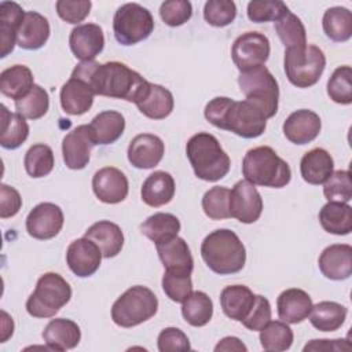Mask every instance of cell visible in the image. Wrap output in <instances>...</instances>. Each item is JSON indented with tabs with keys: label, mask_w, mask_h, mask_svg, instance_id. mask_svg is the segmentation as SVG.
Returning <instances> with one entry per match:
<instances>
[{
	"label": "cell",
	"mask_w": 352,
	"mask_h": 352,
	"mask_svg": "<svg viewBox=\"0 0 352 352\" xmlns=\"http://www.w3.org/2000/svg\"><path fill=\"white\" fill-rule=\"evenodd\" d=\"M72 77L88 82L95 95L133 103L139 100L150 84L138 72L116 60L107 63H98L96 60L80 62L74 67Z\"/></svg>",
	"instance_id": "obj_1"
},
{
	"label": "cell",
	"mask_w": 352,
	"mask_h": 352,
	"mask_svg": "<svg viewBox=\"0 0 352 352\" xmlns=\"http://www.w3.org/2000/svg\"><path fill=\"white\" fill-rule=\"evenodd\" d=\"M205 118L216 128L230 131L243 139H254L264 133L267 118L248 100L236 102L227 96H216L204 110Z\"/></svg>",
	"instance_id": "obj_2"
},
{
	"label": "cell",
	"mask_w": 352,
	"mask_h": 352,
	"mask_svg": "<svg viewBox=\"0 0 352 352\" xmlns=\"http://www.w3.org/2000/svg\"><path fill=\"white\" fill-rule=\"evenodd\" d=\"M201 256L209 270L219 275H230L245 267L246 249L234 231L220 228L204 238Z\"/></svg>",
	"instance_id": "obj_3"
},
{
	"label": "cell",
	"mask_w": 352,
	"mask_h": 352,
	"mask_svg": "<svg viewBox=\"0 0 352 352\" xmlns=\"http://www.w3.org/2000/svg\"><path fill=\"white\" fill-rule=\"evenodd\" d=\"M186 154L195 176L205 182L223 179L231 166L228 154L221 148L219 140L208 132H198L191 136L186 146Z\"/></svg>",
	"instance_id": "obj_4"
},
{
	"label": "cell",
	"mask_w": 352,
	"mask_h": 352,
	"mask_svg": "<svg viewBox=\"0 0 352 352\" xmlns=\"http://www.w3.org/2000/svg\"><path fill=\"white\" fill-rule=\"evenodd\" d=\"M242 173L245 180L252 184L272 188H282L287 186L292 179L289 164L268 146L250 148L245 154Z\"/></svg>",
	"instance_id": "obj_5"
},
{
	"label": "cell",
	"mask_w": 352,
	"mask_h": 352,
	"mask_svg": "<svg viewBox=\"0 0 352 352\" xmlns=\"http://www.w3.org/2000/svg\"><path fill=\"white\" fill-rule=\"evenodd\" d=\"M72 298V287L56 272H45L36 283L26 301V311L33 318H52Z\"/></svg>",
	"instance_id": "obj_6"
},
{
	"label": "cell",
	"mask_w": 352,
	"mask_h": 352,
	"mask_svg": "<svg viewBox=\"0 0 352 352\" xmlns=\"http://www.w3.org/2000/svg\"><path fill=\"white\" fill-rule=\"evenodd\" d=\"M158 311L157 296L146 286L126 289L111 307V319L120 327H133L151 319Z\"/></svg>",
	"instance_id": "obj_7"
},
{
	"label": "cell",
	"mask_w": 352,
	"mask_h": 352,
	"mask_svg": "<svg viewBox=\"0 0 352 352\" xmlns=\"http://www.w3.org/2000/svg\"><path fill=\"white\" fill-rule=\"evenodd\" d=\"M326 67L323 51L307 44L304 48H289L285 51V73L287 80L297 88L315 85Z\"/></svg>",
	"instance_id": "obj_8"
},
{
	"label": "cell",
	"mask_w": 352,
	"mask_h": 352,
	"mask_svg": "<svg viewBox=\"0 0 352 352\" xmlns=\"http://www.w3.org/2000/svg\"><path fill=\"white\" fill-rule=\"evenodd\" d=\"M241 91L249 103L256 106L268 120L278 111L279 87L275 77L265 66H258L249 72L241 73L238 77Z\"/></svg>",
	"instance_id": "obj_9"
},
{
	"label": "cell",
	"mask_w": 352,
	"mask_h": 352,
	"mask_svg": "<svg viewBox=\"0 0 352 352\" xmlns=\"http://www.w3.org/2000/svg\"><path fill=\"white\" fill-rule=\"evenodd\" d=\"M154 30L151 12L138 3L121 6L113 18L116 40L122 45H133L146 40Z\"/></svg>",
	"instance_id": "obj_10"
},
{
	"label": "cell",
	"mask_w": 352,
	"mask_h": 352,
	"mask_svg": "<svg viewBox=\"0 0 352 352\" xmlns=\"http://www.w3.org/2000/svg\"><path fill=\"white\" fill-rule=\"evenodd\" d=\"M271 52L270 40L258 32H246L235 38L231 58L241 73L264 66Z\"/></svg>",
	"instance_id": "obj_11"
},
{
	"label": "cell",
	"mask_w": 352,
	"mask_h": 352,
	"mask_svg": "<svg viewBox=\"0 0 352 352\" xmlns=\"http://www.w3.org/2000/svg\"><path fill=\"white\" fill-rule=\"evenodd\" d=\"M263 212V198L258 190L248 180L235 183L230 192L231 217L241 223L252 224L257 221Z\"/></svg>",
	"instance_id": "obj_12"
},
{
	"label": "cell",
	"mask_w": 352,
	"mask_h": 352,
	"mask_svg": "<svg viewBox=\"0 0 352 352\" xmlns=\"http://www.w3.org/2000/svg\"><path fill=\"white\" fill-rule=\"evenodd\" d=\"M63 212L52 202L36 205L26 217V231L30 236L47 241L55 238L63 227Z\"/></svg>",
	"instance_id": "obj_13"
},
{
	"label": "cell",
	"mask_w": 352,
	"mask_h": 352,
	"mask_svg": "<svg viewBox=\"0 0 352 352\" xmlns=\"http://www.w3.org/2000/svg\"><path fill=\"white\" fill-rule=\"evenodd\" d=\"M96 146L89 125H78L70 131L62 142L65 165L69 169H82L88 165L91 151Z\"/></svg>",
	"instance_id": "obj_14"
},
{
	"label": "cell",
	"mask_w": 352,
	"mask_h": 352,
	"mask_svg": "<svg viewBox=\"0 0 352 352\" xmlns=\"http://www.w3.org/2000/svg\"><path fill=\"white\" fill-rule=\"evenodd\" d=\"M102 257L98 245L85 236L73 241L66 250V263L70 271L80 278L94 275L100 267Z\"/></svg>",
	"instance_id": "obj_15"
},
{
	"label": "cell",
	"mask_w": 352,
	"mask_h": 352,
	"mask_svg": "<svg viewBox=\"0 0 352 352\" xmlns=\"http://www.w3.org/2000/svg\"><path fill=\"white\" fill-rule=\"evenodd\" d=\"M92 190L96 198L104 204L122 202L129 191V183L124 172L114 166H104L95 172Z\"/></svg>",
	"instance_id": "obj_16"
},
{
	"label": "cell",
	"mask_w": 352,
	"mask_h": 352,
	"mask_svg": "<svg viewBox=\"0 0 352 352\" xmlns=\"http://www.w3.org/2000/svg\"><path fill=\"white\" fill-rule=\"evenodd\" d=\"M69 45L73 55L81 62L94 60L104 47V34L96 23L77 25L69 36Z\"/></svg>",
	"instance_id": "obj_17"
},
{
	"label": "cell",
	"mask_w": 352,
	"mask_h": 352,
	"mask_svg": "<svg viewBox=\"0 0 352 352\" xmlns=\"http://www.w3.org/2000/svg\"><path fill=\"white\" fill-rule=\"evenodd\" d=\"M165 153L162 139L153 133L136 135L128 146V161L138 169L157 166Z\"/></svg>",
	"instance_id": "obj_18"
},
{
	"label": "cell",
	"mask_w": 352,
	"mask_h": 352,
	"mask_svg": "<svg viewBox=\"0 0 352 352\" xmlns=\"http://www.w3.org/2000/svg\"><path fill=\"white\" fill-rule=\"evenodd\" d=\"M286 139L294 144H307L315 140L322 129L320 117L307 109L293 111L283 122Z\"/></svg>",
	"instance_id": "obj_19"
},
{
	"label": "cell",
	"mask_w": 352,
	"mask_h": 352,
	"mask_svg": "<svg viewBox=\"0 0 352 352\" xmlns=\"http://www.w3.org/2000/svg\"><path fill=\"white\" fill-rule=\"evenodd\" d=\"M320 272L331 280L348 279L352 274V248L346 243L327 246L319 256Z\"/></svg>",
	"instance_id": "obj_20"
},
{
	"label": "cell",
	"mask_w": 352,
	"mask_h": 352,
	"mask_svg": "<svg viewBox=\"0 0 352 352\" xmlns=\"http://www.w3.org/2000/svg\"><path fill=\"white\" fill-rule=\"evenodd\" d=\"M155 248L165 271L191 275L194 260L190 248L183 238L176 235L168 241L157 243Z\"/></svg>",
	"instance_id": "obj_21"
},
{
	"label": "cell",
	"mask_w": 352,
	"mask_h": 352,
	"mask_svg": "<svg viewBox=\"0 0 352 352\" xmlns=\"http://www.w3.org/2000/svg\"><path fill=\"white\" fill-rule=\"evenodd\" d=\"M312 305L314 304L309 294L297 287L283 290L276 300L278 316L280 320L289 324L300 323L307 319Z\"/></svg>",
	"instance_id": "obj_22"
},
{
	"label": "cell",
	"mask_w": 352,
	"mask_h": 352,
	"mask_svg": "<svg viewBox=\"0 0 352 352\" xmlns=\"http://www.w3.org/2000/svg\"><path fill=\"white\" fill-rule=\"evenodd\" d=\"M94 96L95 94L88 82L70 76L60 88V106L67 114L81 116L91 109Z\"/></svg>",
	"instance_id": "obj_23"
},
{
	"label": "cell",
	"mask_w": 352,
	"mask_h": 352,
	"mask_svg": "<svg viewBox=\"0 0 352 352\" xmlns=\"http://www.w3.org/2000/svg\"><path fill=\"white\" fill-rule=\"evenodd\" d=\"M43 338L48 349L67 351L78 345L81 340V330L76 322L65 318H56L51 319L44 327Z\"/></svg>",
	"instance_id": "obj_24"
},
{
	"label": "cell",
	"mask_w": 352,
	"mask_h": 352,
	"mask_svg": "<svg viewBox=\"0 0 352 352\" xmlns=\"http://www.w3.org/2000/svg\"><path fill=\"white\" fill-rule=\"evenodd\" d=\"M135 104L143 116L151 120H164L173 111L175 100L169 89L150 82Z\"/></svg>",
	"instance_id": "obj_25"
},
{
	"label": "cell",
	"mask_w": 352,
	"mask_h": 352,
	"mask_svg": "<svg viewBox=\"0 0 352 352\" xmlns=\"http://www.w3.org/2000/svg\"><path fill=\"white\" fill-rule=\"evenodd\" d=\"M84 236L98 245L104 258L116 257L124 246V234L120 226L109 220H100L94 223L85 231Z\"/></svg>",
	"instance_id": "obj_26"
},
{
	"label": "cell",
	"mask_w": 352,
	"mask_h": 352,
	"mask_svg": "<svg viewBox=\"0 0 352 352\" xmlns=\"http://www.w3.org/2000/svg\"><path fill=\"white\" fill-rule=\"evenodd\" d=\"M50 33L51 29L47 18L36 11H28L19 26L16 44L23 50H38L47 43Z\"/></svg>",
	"instance_id": "obj_27"
},
{
	"label": "cell",
	"mask_w": 352,
	"mask_h": 352,
	"mask_svg": "<svg viewBox=\"0 0 352 352\" xmlns=\"http://www.w3.org/2000/svg\"><path fill=\"white\" fill-rule=\"evenodd\" d=\"M25 11L18 3H0V56L6 58L16 44V34L23 21Z\"/></svg>",
	"instance_id": "obj_28"
},
{
	"label": "cell",
	"mask_w": 352,
	"mask_h": 352,
	"mask_svg": "<svg viewBox=\"0 0 352 352\" xmlns=\"http://www.w3.org/2000/svg\"><path fill=\"white\" fill-rule=\"evenodd\" d=\"M175 180L164 170H155L143 182L140 195L142 201L153 208L169 204L175 197Z\"/></svg>",
	"instance_id": "obj_29"
},
{
	"label": "cell",
	"mask_w": 352,
	"mask_h": 352,
	"mask_svg": "<svg viewBox=\"0 0 352 352\" xmlns=\"http://www.w3.org/2000/svg\"><path fill=\"white\" fill-rule=\"evenodd\" d=\"M334 161L331 155L320 147L307 151L300 162L302 179L314 186L323 184L334 172Z\"/></svg>",
	"instance_id": "obj_30"
},
{
	"label": "cell",
	"mask_w": 352,
	"mask_h": 352,
	"mask_svg": "<svg viewBox=\"0 0 352 352\" xmlns=\"http://www.w3.org/2000/svg\"><path fill=\"white\" fill-rule=\"evenodd\" d=\"M256 294L245 285L226 286L220 293V305L226 316L242 322L253 307Z\"/></svg>",
	"instance_id": "obj_31"
},
{
	"label": "cell",
	"mask_w": 352,
	"mask_h": 352,
	"mask_svg": "<svg viewBox=\"0 0 352 352\" xmlns=\"http://www.w3.org/2000/svg\"><path fill=\"white\" fill-rule=\"evenodd\" d=\"M89 128L96 144H111L124 133L125 118L118 111L106 110L92 118Z\"/></svg>",
	"instance_id": "obj_32"
},
{
	"label": "cell",
	"mask_w": 352,
	"mask_h": 352,
	"mask_svg": "<svg viewBox=\"0 0 352 352\" xmlns=\"http://www.w3.org/2000/svg\"><path fill=\"white\" fill-rule=\"evenodd\" d=\"M34 85L32 70L25 65H14L0 74V91L7 98L19 100L26 96Z\"/></svg>",
	"instance_id": "obj_33"
},
{
	"label": "cell",
	"mask_w": 352,
	"mask_h": 352,
	"mask_svg": "<svg viewBox=\"0 0 352 352\" xmlns=\"http://www.w3.org/2000/svg\"><path fill=\"white\" fill-rule=\"evenodd\" d=\"M322 228L334 235H348L352 231V208L344 202L329 201L319 212Z\"/></svg>",
	"instance_id": "obj_34"
},
{
	"label": "cell",
	"mask_w": 352,
	"mask_h": 352,
	"mask_svg": "<svg viewBox=\"0 0 352 352\" xmlns=\"http://www.w3.org/2000/svg\"><path fill=\"white\" fill-rule=\"evenodd\" d=\"M348 309L346 307L336 301H320L316 305H312L309 312L311 324L319 331H336L338 330L345 319Z\"/></svg>",
	"instance_id": "obj_35"
},
{
	"label": "cell",
	"mask_w": 352,
	"mask_h": 352,
	"mask_svg": "<svg viewBox=\"0 0 352 352\" xmlns=\"http://www.w3.org/2000/svg\"><path fill=\"white\" fill-rule=\"evenodd\" d=\"M1 135L0 146L7 150L18 148L29 136V125L18 113H11L1 104Z\"/></svg>",
	"instance_id": "obj_36"
},
{
	"label": "cell",
	"mask_w": 352,
	"mask_h": 352,
	"mask_svg": "<svg viewBox=\"0 0 352 352\" xmlns=\"http://www.w3.org/2000/svg\"><path fill=\"white\" fill-rule=\"evenodd\" d=\"M140 231L157 245L176 236L180 231V221L172 213L158 212L140 224Z\"/></svg>",
	"instance_id": "obj_37"
},
{
	"label": "cell",
	"mask_w": 352,
	"mask_h": 352,
	"mask_svg": "<svg viewBox=\"0 0 352 352\" xmlns=\"http://www.w3.org/2000/svg\"><path fill=\"white\" fill-rule=\"evenodd\" d=\"M324 34L337 43L348 41L352 36V14L345 7L327 8L322 18Z\"/></svg>",
	"instance_id": "obj_38"
},
{
	"label": "cell",
	"mask_w": 352,
	"mask_h": 352,
	"mask_svg": "<svg viewBox=\"0 0 352 352\" xmlns=\"http://www.w3.org/2000/svg\"><path fill=\"white\" fill-rule=\"evenodd\" d=\"M182 315L188 324L202 327L208 324L213 316V302L205 292H192L182 302Z\"/></svg>",
	"instance_id": "obj_39"
},
{
	"label": "cell",
	"mask_w": 352,
	"mask_h": 352,
	"mask_svg": "<svg viewBox=\"0 0 352 352\" xmlns=\"http://www.w3.org/2000/svg\"><path fill=\"white\" fill-rule=\"evenodd\" d=\"M293 330L289 323L283 320H270L260 330V344L264 351L268 352H282L292 346L293 344Z\"/></svg>",
	"instance_id": "obj_40"
},
{
	"label": "cell",
	"mask_w": 352,
	"mask_h": 352,
	"mask_svg": "<svg viewBox=\"0 0 352 352\" xmlns=\"http://www.w3.org/2000/svg\"><path fill=\"white\" fill-rule=\"evenodd\" d=\"M275 30L286 50L304 48L307 45L305 28L301 19L290 11L283 18L275 22Z\"/></svg>",
	"instance_id": "obj_41"
},
{
	"label": "cell",
	"mask_w": 352,
	"mask_h": 352,
	"mask_svg": "<svg viewBox=\"0 0 352 352\" xmlns=\"http://www.w3.org/2000/svg\"><path fill=\"white\" fill-rule=\"evenodd\" d=\"M54 153L52 148L44 143L33 144L25 154L23 165L29 176L38 179L51 173L54 169Z\"/></svg>",
	"instance_id": "obj_42"
},
{
	"label": "cell",
	"mask_w": 352,
	"mask_h": 352,
	"mask_svg": "<svg viewBox=\"0 0 352 352\" xmlns=\"http://www.w3.org/2000/svg\"><path fill=\"white\" fill-rule=\"evenodd\" d=\"M50 109V96L47 91L34 84L30 92L19 100H15V110L23 118L38 120L47 114Z\"/></svg>",
	"instance_id": "obj_43"
},
{
	"label": "cell",
	"mask_w": 352,
	"mask_h": 352,
	"mask_svg": "<svg viewBox=\"0 0 352 352\" xmlns=\"http://www.w3.org/2000/svg\"><path fill=\"white\" fill-rule=\"evenodd\" d=\"M230 192L227 187L214 186L202 197V209L212 220H223L231 217L230 213Z\"/></svg>",
	"instance_id": "obj_44"
},
{
	"label": "cell",
	"mask_w": 352,
	"mask_h": 352,
	"mask_svg": "<svg viewBox=\"0 0 352 352\" xmlns=\"http://www.w3.org/2000/svg\"><path fill=\"white\" fill-rule=\"evenodd\" d=\"M327 95L338 104L352 103V69L351 66L337 67L327 81Z\"/></svg>",
	"instance_id": "obj_45"
},
{
	"label": "cell",
	"mask_w": 352,
	"mask_h": 352,
	"mask_svg": "<svg viewBox=\"0 0 352 352\" xmlns=\"http://www.w3.org/2000/svg\"><path fill=\"white\" fill-rule=\"evenodd\" d=\"M287 12V6L279 0H253L248 4V18L256 23L276 22Z\"/></svg>",
	"instance_id": "obj_46"
},
{
	"label": "cell",
	"mask_w": 352,
	"mask_h": 352,
	"mask_svg": "<svg viewBox=\"0 0 352 352\" xmlns=\"http://www.w3.org/2000/svg\"><path fill=\"white\" fill-rule=\"evenodd\" d=\"M323 194L327 201L348 204L352 199V182L349 170H336L323 183Z\"/></svg>",
	"instance_id": "obj_47"
},
{
	"label": "cell",
	"mask_w": 352,
	"mask_h": 352,
	"mask_svg": "<svg viewBox=\"0 0 352 352\" xmlns=\"http://www.w3.org/2000/svg\"><path fill=\"white\" fill-rule=\"evenodd\" d=\"M236 16V6L231 0H209L204 7L205 21L214 26L223 28L230 25Z\"/></svg>",
	"instance_id": "obj_48"
},
{
	"label": "cell",
	"mask_w": 352,
	"mask_h": 352,
	"mask_svg": "<svg viewBox=\"0 0 352 352\" xmlns=\"http://www.w3.org/2000/svg\"><path fill=\"white\" fill-rule=\"evenodd\" d=\"M162 289L166 297L175 302H183L192 293V282L190 274L165 271L162 276Z\"/></svg>",
	"instance_id": "obj_49"
},
{
	"label": "cell",
	"mask_w": 352,
	"mask_h": 352,
	"mask_svg": "<svg viewBox=\"0 0 352 352\" xmlns=\"http://www.w3.org/2000/svg\"><path fill=\"white\" fill-rule=\"evenodd\" d=\"M192 15V6L187 0H168L160 7L161 19L172 28L184 25Z\"/></svg>",
	"instance_id": "obj_50"
},
{
	"label": "cell",
	"mask_w": 352,
	"mask_h": 352,
	"mask_svg": "<svg viewBox=\"0 0 352 352\" xmlns=\"http://www.w3.org/2000/svg\"><path fill=\"white\" fill-rule=\"evenodd\" d=\"M270 320H271L270 301L265 297L256 294L253 307L250 308L246 318L242 320V324L252 331H260Z\"/></svg>",
	"instance_id": "obj_51"
},
{
	"label": "cell",
	"mask_w": 352,
	"mask_h": 352,
	"mask_svg": "<svg viewBox=\"0 0 352 352\" xmlns=\"http://www.w3.org/2000/svg\"><path fill=\"white\" fill-rule=\"evenodd\" d=\"M91 6L89 0H59L55 4L58 15L67 23L82 22L88 16Z\"/></svg>",
	"instance_id": "obj_52"
},
{
	"label": "cell",
	"mask_w": 352,
	"mask_h": 352,
	"mask_svg": "<svg viewBox=\"0 0 352 352\" xmlns=\"http://www.w3.org/2000/svg\"><path fill=\"white\" fill-rule=\"evenodd\" d=\"M160 352H173V351H190L188 337L177 327L164 329L157 340Z\"/></svg>",
	"instance_id": "obj_53"
},
{
	"label": "cell",
	"mask_w": 352,
	"mask_h": 352,
	"mask_svg": "<svg viewBox=\"0 0 352 352\" xmlns=\"http://www.w3.org/2000/svg\"><path fill=\"white\" fill-rule=\"evenodd\" d=\"M22 206V198L19 192L8 186V184H1L0 186V217L1 219H8L15 216Z\"/></svg>",
	"instance_id": "obj_54"
},
{
	"label": "cell",
	"mask_w": 352,
	"mask_h": 352,
	"mask_svg": "<svg viewBox=\"0 0 352 352\" xmlns=\"http://www.w3.org/2000/svg\"><path fill=\"white\" fill-rule=\"evenodd\" d=\"M351 349L346 340H311L305 346L304 352L308 351H342Z\"/></svg>",
	"instance_id": "obj_55"
},
{
	"label": "cell",
	"mask_w": 352,
	"mask_h": 352,
	"mask_svg": "<svg viewBox=\"0 0 352 352\" xmlns=\"http://www.w3.org/2000/svg\"><path fill=\"white\" fill-rule=\"evenodd\" d=\"M214 351L219 352V351H226V352H230V351H243L246 352L248 348L246 345L236 337H224L223 340L219 341V344L214 346Z\"/></svg>",
	"instance_id": "obj_56"
},
{
	"label": "cell",
	"mask_w": 352,
	"mask_h": 352,
	"mask_svg": "<svg viewBox=\"0 0 352 352\" xmlns=\"http://www.w3.org/2000/svg\"><path fill=\"white\" fill-rule=\"evenodd\" d=\"M14 333L12 318L6 311H1V342H6Z\"/></svg>",
	"instance_id": "obj_57"
}]
</instances>
